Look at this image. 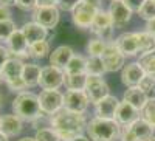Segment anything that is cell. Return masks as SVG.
<instances>
[{"mask_svg": "<svg viewBox=\"0 0 155 141\" xmlns=\"http://www.w3.org/2000/svg\"><path fill=\"white\" fill-rule=\"evenodd\" d=\"M144 71L138 65V62H130L127 65L123 67L121 70V82L126 85V87H138L141 79L144 78Z\"/></svg>", "mask_w": 155, "mask_h": 141, "instance_id": "16", "label": "cell"}, {"mask_svg": "<svg viewBox=\"0 0 155 141\" xmlns=\"http://www.w3.org/2000/svg\"><path fill=\"white\" fill-rule=\"evenodd\" d=\"M0 141H8V136H6V135H3L2 132H0Z\"/></svg>", "mask_w": 155, "mask_h": 141, "instance_id": "49", "label": "cell"}, {"mask_svg": "<svg viewBox=\"0 0 155 141\" xmlns=\"http://www.w3.org/2000/svg\"><path fill=\"white\" fill-rule=\"evenodd\" d=\"M141 90H143L147 96L155 93V76L153 74H144V78L141 79L140 85H138Z\"/></svg>", "mask_w": 155, "mask_h": 141, "instance_id": "36", "label": "cell"}, {"mask_svg": "<svg viewBox=\"0 0 155 141\" xmlns=\"http://www.w3.org/2000/svg\"><path fill=\"white\" fill-rule=\"evenodd\" d=\"M14 31H16V25H14V22H12V20L0 22V41L6 42Z\"/></svg>", "mask_w": 155, "mask_h": 141, "instance_id": "35", "label": "cell"}, {"mask_svg": "<svg viewBox=\"0 0 155 141\" xmlns=\"http://www.w3.org/2000/svg\"><path fill=\"white\" fill-rule=\"evenodd\" d=\"M70 141H90L87 136H84V135H81V136H78V138H73V139H70Z\"/></svg>", "mask_w": 155, "mask_h": 141, "instance_id": "48", "label": "cell"}, {"mask_svg": "<svg viewBox=\"0 0 155 141\" xmlns=\"http://www.w3.org/2000/svg\"><path fill=\"white\" fill-rule=\"evenodd\" d=\"M6 47H8L9 56L12 54L16 59L23 61L25 57H30V53H28L30 44L27 41V37H25V34L22 33V30H16L11 34V37L6 41Z\"/></svg>", "mask_w": 155, "mask_h": 141, "instance_id": "10", "label": "cell"}, {"mask_svg": "<svg viewBox=\"0 0 155 141\" xmlns=\"http://www.w3.org/2000/svg\"><path fill=\"white\" fill-rule=\"evenodd\" d=\"M5 20H11V12L6 6L0 5V22H5Z\"/></svg>", "mask_w": 155, "mask_h": 141, "instance_id": "43", "label": "cell"}, {"mask_svg": "<svg viewBox=\"0 0 155 141\" xmlns=\"http://www.w3.org/2000/svg\"><path fill=\"white\" fill-rule=\"evenodd\" d=\"M137 37H138V45H140V54H144L155 50V36L146 31H137Z\"/></svg>", "mask_w": 155, "mask_h": 141, "instance_id": "27", "label": "cell"}, {"mask_svg": "<svg viewBox=\"0 0 155 141\" xmlns=\"http://www.w3.org/2000/svg\"><path fill=\"white\" fill-rule=\"evenodd\" d=\"M41 112L44 115H54L61 109H64V93L59 90H42L37 95Z\"/></svg>", "mask_w": 155, "mask_h": 141, "instance_id": "5", "label": "cell"}, {"mask_svg": "<svg viewBox=\"0 0 155 141\" xmlns=\"http://www.w3.org/2000/svg\"><path fill=\"white\" fill-rule=\"evenodd\" d=\"M9 59V53H8V48L2 47L0 45V70H2V67L5 65V62Z\"/></svg>", "mask_w": 155, "mask_h": 141, "instance_id": "42", "label": "cell"}, {"mask_svg": "<svg viewBox=\"0 0 155 141\" xmlns=\"http://www.w3.org/2000/svg\"><path fill=\"white\" fill-rule=\"evenodd\" d=\"M23 61L20 59H16V57H9L5 65L2 67L0 73H2V78L5 82L8 81H14V79H19L22 78V71H23Z\"/></svg>", "mask_w": 155, "mask_h": 141, "instance_id": "21", "label": "cell"}, {"mask_svg": "<svg viewBox=\"0 0 155 141\" xmlns=\"http://www.w3.org/2000/svg\"><path fill=\"white\" fill-rule=\"evenodd\" d=\"M138 14L146 22L155 19V3H153V0H146V2L143 3V6H141V9L138 11Z\"/></svg>", "mask_w": 155, "mask_h": 141, "instance_id": "34", "label": "cell"}, {"mask_svg": "<svg viewBox=\"0 0 155 141\" xmlns=\"http://www.w3.org/2000/svg\"><path fill=\"white\" fill-rule=\"evenodd\" d=\"M140 118H141V112L140 110H137L130 104H127V102L121 101L118 109H116V113H115L113 120L118 123L121 127H129Z\"/></svg>", "mask_w": 155, "mask_h": 141, "instance_id": "14", "label": "cell"}, {"mask_svg": "<svg viewBox=\"0 0 155 141\" xmlns=\"http://www.w3.org/2000/svg\"><path fill=\"white\" fill-rule=\"evenodd\" d=\"M147 141H155V136H152L150 139H147Z\"/></svg>", "mask_w": 155, "mask_h": 141, "instance_id": "52", "label": "cell"}, {"mask_svg": "<svg viewBox=\"0 0 155 141\" xmlns=\"http://www.w3.org/2000/svg\"><path fill=\"white\" fill-rule=\"evenodd\" d=\"M129 129H130V132L135 135L138 141H147L153 136V127L149 123H146L143 118L137 120L132 126H129Z\"/></svg>", "mask_w": 155, "mask_h": 141, "instance_id": "23", "label": "cell"}, {"mask_svg": "<svg viewBox=\"0 0 155 141\" xmlns=\"http://www.w3.org/2000/svg\"><path fill=\"white\" fill-rule=\"evenodd\" d=\"M144 31L149 33V34H152V36H155V19H152V20H149L146 23V30Z\"/></svg>", "mask_w": 155, "mask_h": 141, "instance_id": "45", "label": "cell"}, {"mask_svg": "<svg viewBox=\"0 0 155 141\" xmlns=\"http://www.w3.org/2000/svg\"><path fill=\"white\" fill-rule=\"evenodd\" d=\"M59 0H37V6H58Z\"/></svg>", "mask_w": 155, "mask_h": 141, "instance_id": "44", "label": "cell"}, {"mask_svg": "<svg viewBox=\"0 0 155 141\" xmlns=\"http://www.w3.org/2000/svg\"><path fill=\"white\" fill-rule=\"evenodd\" d=\"M92 33L98 37V39L104 41L106 44L112 42V37H113V23L110 19L109 11H102L99 9L96 12V16L93 19V23L90 27Z\"/></svg>", "mask_w": 155, "mask_h": 141, "instance_id": "4", "label": "cell"}, {"mask_svg": "<svg viewBox=\"0 0 155 141\" xmlns=\"http://www.w3.org/2000/svg\"><path fill=\"white\" fill-rule=\"evenodd\" d=\"M153 3H155V0H153Z\"/></svg>", "mask_w": 155, "mask_h": 141, "instance_id": "54", "label": "cell"}, {"mask_svg": "<svg viewBox=\"0 0 155 141\" xmlns=\"http://www.w3.org/2000/svg\"><path fill=\"white\" fill-rule=\"evenodd\" d=\"M85 73L88 76H102L106 73V67L104 62L101 57H87V67H85Z\"/></svg>", "mask_w": 155, "mask_h": 141, "instance_id": "28", "label": "cell"}, {"mask_svg": "<svg viewBox=\"0 0 155 141\" xmlns=\"http://www.w3.org/2000/svg\"><path fill=\"white\" fill-rule=\"evenodd\" d=\"M121 2H123L129 9H130L132 12H138L146 0H121Z\"/></svg>", "mask_w": 155, "mask_h": 141, "instance_id": "40", "label": "cell"}, {"mask_svg": "<svg viewBox=\"0 0 155 141\" xmlns=\"http://www.w3.org/2000/svg\"><path fill=\"white\" fill-rule=\"evenodd\" d=\"M73 56H74V51H73V48L70 45H61L56 50L51 51V54H50V65L64 70Z\"/></svg>", "mask_w": 155, "mask_h": 141, "instance_id": "18", "label": "cell"}, {"mask_svg": "<svg viewBox=\"0 0 155 141\" xmlns=\"http://www.w3.org/2000/svg\"><path fill=\"white\" fill-rule=\"evenodd\" d=\"M102 62H104V67H106V71H118L124 67V54L118 50L116 44L112 41L106 45V50L101 56Z\"/></svg>", "mask_w": 155, "mask_h": 141, "instance_id": "11", "label": "cell"}, {"mask_svg": "<svg viewBox=\"0 0 155 141\" xmlns=\"http://www.w3.org/2000/svg\"><path fill=\"white\" fill-rule=\"evenodd\" d=\"M87 73H79V74H65L64 85L67 87V90H84L87 84Z\"/></svg>", "mask_w": 155, "mask_h": 141, "instance_id": "25", "label": "cell"}, {"mask_svg": "<svg viewBox=\"0 0 155 141\" xmlns=\"http://www.w3.org/2000/svg\"><path fill=\"white\" fill-rule=\"evenodd\" d=\"M115 44L118 47V50L124 54V57L140 54V45H138L137 33H124L115 41Z\"/></svg>", "mask_w": 155, "mask_h": 141, "instance_id": "17", "label": "cell"}, {"mask_svg": "<svg viewBox=\"0 0 155 141\" xmlns=\"http://www.w3.org/2000/svg\"><path fill=\"white\" fill-rule=\"evenodd\" d=\"M138 65L143 68L146 74H153L155 76V50L149 51V53L140 54Z\"/></svg>", "mask_w": 155, "mask_h": 141, "instance_id": "29", "label": "cell"}, {"mask_svg": "<svg viewBox=\"0 0 155 141\" xmlns=\"http://www.w3.org/2000/svg\"><path fill=\"white\" fill-rule=\"evenodd\" d=\"M61 19V12L58 6H37L33 11V22L39 23L41 27L51 30L56 28Z\"/></svg>", "mask_w": 155, "mask_h": 141, "instance_id": "6", "label": "cell"}, {"mask_svg": "<svg viewBox=\"0 0 155 141\" xmlns=\"http://www.w3.org/2000/svg\"><path fill=\"white\" fill-rule=\"evenodd\" d=\"M12 112L22 121H31V123L44 115L41 112L37 95L31 92H22L14 98V101H12Z\"/></svg>", "mask_w": 155, "mask_h": 141, "instance_id": "3", "label": "cell"}, {"mask_svg": "<svg viewBox=\"0 0 155 141\" xmlns=\"http://www.w3.org/2000/svg\"><path fill=\"white\" fill-rule=\"evenodd\" d=\"M109 14L113 23V28H123L130 22L132 11L129 9L121 0H112L109 6Z\"/></svg>", "mask_w": 155, "mask_h": 141, "instance_id": "13", "label": "cell"}, {"mask_svg": "<svg viewBox=\"0 0 155 141\" xmlns=\"http://www.w3.org/2000/svg\"><path fill=\"white\" fill-rule=\"evenodd\" d=\"M98 9H95L92 5L85 3L84 0H81V3L78 5L73 11H71V19H73V23L76 25L78 28H90L93 23V19L96 16Z\"/></svg>", "mask_w": 155, "mask_h": 141, "instance_id": "9", "label": "cell"}, {"mask_svg": "<svg viewBox=\"0 0 155 141\" xmlns=\"http://www.w3.org/2000/svg\"><path fill=\"white\" fill-rule=\"evenodd\" d=\"M6 84H8V87H9V90H12V92H19V93L25 92V88H27V85H25V82H23L22 78L14 79V81H8Z\"/></svg>", "mask_w": 155, "mask_h": 141, "instance_id": "39", "label": "cell"}, {"mask_svg": "<svg viewBox=\"0 0 155 141\" xmlns=\"http://www.w3.org/2000/svg\"><path fill=\"white\" fill-rule=\"evenodd\" d=\"M3 81V78H2V73H0V82H2Z\"/></svg>", "mask_w": 155, "mask_h": 141, "instance_id": "53", "label": "cell"}, {"mask_svg": "<svg viewBox=\"0 0 155 141\" xmlns=\"http://www.w3.org/2000/svg\"><path fill=\"white\" fill-rule=\"evenodd\" d=\"M41 71L42 68L36 65V64H25L23 71H22V79L27 87H34L39 85V79H41Z\"/></svg>", "mask_w": 155, "mask_h": 141, "instance_id": "24", "label": "cell"}, {"mask_svg": "<svg viewBox=\"0 0 155 141\" xmlns=\"http://www.w3.org/2000/svg\"><path fill=\"white\" fill-rule=\"evenodd\" d=\"M90 104V99L84 90H67L64 93V109L74 113H84Z\"/></svg>", "mask_w": 155, "mask_h": 141, "instance_id": "8", "label": "cell"}, {"mask_svg": "<svg viewBox=\"0 0 155 141\" xmlns=\"http://www.w3.org/2000/svg\"><path fill=\"white\" fill-rule=\"evenodd\" d=\"M64 79H65L64 70L48 65V67H44L41 71L39 87H42V90H59V87L64 85Z\"/></svg>", "mask_w": 155, "mask_h": 141, "instance_id": "7", "label": "cell"}, {"mask_svg": "<svg viewBox=\"0 0 155 141\" xmlns=\"http://www.w3.org/2000/svg\"><path fill=\"white\" fill-rule=\"evenodd\" d=\"M16 6L23 11H34L37 8V0H16Z\"/></svg>", "mask_w": 155, "mask_h": 141, "instance_id": "38", "label": "cell"}, {"mask_svg": "<svg viewBox=\"0 0 155 141\" xmlns=\"http://www.w3.org/2000/svg\"><path fill=\"white\" fill-rule=\"evenodd\" d=\"M79 3H81V0H59V2H58V8L61 11L71 12Z\"/></svg>", "mask_w": 155, "mask_h": 141, "instance_id": "37", "label": "cell"}, {"mask_svg": "<svg viewBox=\"0 0 155 141\" xmlns=\"http://www.w3.org/2000/svg\"><path fill=\"white\" fill-rule=\"evenodd\" d=\"M48 50H50V45L47 41H42V42H36L33 45L28 47V53H30V57H34V59H42L48 54Z\"/></svg>", "mask_w": 155, "mask_h": 141, "instance_id": "32", "label": "cell"}, {"mask_svg": "<svg viewBox=\"0 0 155 141\" xmlns=\"http://www.w3.org/2000/svg\"><path fill=\"white\" fill-rule=\"evenodd\" d=\"M84 92L87 93L90 102H93V104L98 102L99 99L106 98L107 95H110L109 93V85L104 79H102V76H88Z\"/></svg>", "mask_w": 155, "mask_h": 141, "instance_id": "12", "label": "cell"}, {"mask_svg": "<svg viewBox=\"0 0 155 141\" xmlns=\"http://www.w3.org/2000/svg\"><path fill=\"white\" fill-rule=\"evenodd\" d=\"M0 5L2 6H12V5H16V0H0Z\"/></svg>", "mask_w": 155, "mask_h": 141, "instance_id": "47", "label": "cell"}, {"mask_svg": "<svg viewBox=\"0 0 155 141\" xmlns=\"http://www.w3.org/2000/svg\"><path fill=\"white\" fill-rule=\"evenodd\" d=\"M2 104H3V95L0 93V106H2Z\"/></svg>", "mask_w": 155, "mask_h": 141, "instance_id": "51", "label": "cell"}, {"mask_svg": "<svg viewBox=\"0 0 155 141\" xmlns=\"http://www.w3.org/2000/svg\"><path fill=\"white\" fill-rule=\"evenodd\" d=\"M22 127H23V121L16 115H3V116H0V132L6 135L8 138L19 135L22 132Z\"/></svg>", "mask_w": 155, "mask_h": 141, "instance_id": "19", "label": "cell"}, {"mask_svg": "<svg viewBox=\"0 0 155 141\" xmlns=\"http://www.w3.org/2000/svg\"><path fill=\"white\" fill-rule=\"evenodd\" d=\"M85 67H87V57L81 56V54H74L70 62L67 64V67L64 68L65 74H79V73H85Z\"/></svg>", "mask_w": 155, "mask_h": 141, "instance_id": "26", "label": "cell"}, {"mask_svg": "<svg viewBox=\"0 0 155 141\" xmlns=\"http://www.w3.org/2000/svg\"><path fill=\"white\" fill-rule=\"evenodd\" d=\"M121 141H138L135 138V135L130 132V129L129 127H121V136H120Z\"/></svg>", "mask_w": 155, "mask_h": 141, "instance_id": "41", "label": "cell"}, {"mask_svg": "<svg viewBox=\"0 0 155 141\" xmlns=\"http://www.w3.org/2000/svg\"><path fill=\"white\" fill-rule=\"evenodd\" d=\"M22 33L25 34L30 45H33L36 42L47 41V37H48V30L41 27V25L36 23V22H27L22 28Z\"/></svg>", "mask_w": 155, "mask_h": 141, "instance_id": "20", "label": "cell"}, {"mask_svg": "<svg viewBox=\"0 0 155 141\" xmlns=\"http://www.w3.org/2000/svg\"><path fill=\"white\" fill-rule=\"evenodd\" d=\"M50 124L61 141H70L82 135L87 127V120L84 113H74L67 109H61L54 115H51Z\"/></svg>", "mask_w": 155, "mask_h": 141, "instance_id": "1", "label": "cell"}, {"mask_svg": "<svg viewBox=\"0 0 155 141\" xmlns=\"http://www.w3.org/2000/svg\"><path fill=\"white\" fill-rule=\"evenodd\" d=\"M19 141H36L34 138H20Z\"/></svg>", "mask_w": 155, "mask_h": 141, "instance_id": "50", "label": "cell"}, {"mask_svg": "<svg viewBox=\"0 0 155 141\" xmlns=\"http://www.w3.org/2000/svg\"><path fill=\"white\" fill-rule=\"evenodd\" d=\"M85 132L92 141H118L121 136V126L115 120L92 118L87 123Z\"/></svg>", "mask_w": 155, "mask_h": 141, "instance_id": "2", "label": "cell"}, {"mask_svg": "<svg viewBox=\"0 0 155 141\" xmlns=\"http://www.w3.org/2000/svg\"><path fill=\"white\" fill-rule=\"evenodd\" d=\"M34 139L36 141H61L58 133L51 127H42V129H39L34 135Z\"/></svg>", "mask_w": 155, "mask_h": 141, "instance_id": "33", "label": "cell"}, {"mask_svg": "<svg viewBox=\"0 0 155 141\" xmlns=\"http://www.w3.org/2000/svg\"><path fill=\"white\" fill-rule=\"evenodd\" d=\"M84 2L88 3V5H92V6H93L95 9H98V11L101 9V3H102L101 0H84Z\"/></svg>", "mask_w": 155, "mask_h": 141, "instance_id": "46", "label": "cell"}, {"mask_svg": "<svg viewBox=\"0 0 155 141\" xmlns=\"http://www.w3.org/2000/svg\"><path fill=\"white\" fill-rule=\"evenodd\" d=\"M141 118L149 123L155 130V96H150L146 102V106L141 110Z\"/></svg>", "mask_w": 155, "mask_h": 141, "instance_id": "30", "label": "cell"}, {"mask_svg": "<svg viewBox=\"0 0 155 141\" xmlns=\"http://www.w3.org/2000/svg\"><path fill=\"white\" fill-rule=\"evenodd\" d=\"M149 96L141 90L140 87H130V88H127V90L124 92L123 95V101L127 102V104H130L132 107H135L137 110H143V107L146 106V102H147Z\"/></svg>", "mask_w": 155, "mask_h": 141, "instance_id": "22", "label": "cell"}, {"mask_svg": "<svg viewBox=\"0 0 155 141\" xmlns=\"http://www.w3.org/2000/svg\"><path fill=\"white\" fill-rule=\"evenodd\" d=\"M118 106H120V101L112 95H107L106 98L95 102V116L104 118V120H113Z\"/></svg>", "mask_w": 155, "mask_h": 141, "instance_id": "15", "label": "cell"}, {"mask_svg": "<svg viewBox=\"0 0 155 141\" xmlns=\"http://www.w3.org/2000/svg\"><path fill=\"white\" fill-rule=\"evenodd\" d=\"M106 42L98 39V37H95V39H90L88 44H87V53L90 57H101L102 53H104L106 50Z\"/></svg>", "mask_w": 155, "mask_h": 141, "instance_id": "31", "label": "cell"}]
</instances>
